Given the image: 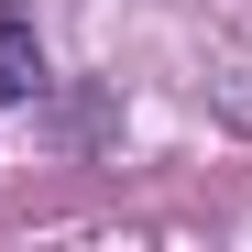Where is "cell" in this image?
I'll use <instances>...</instances> for the list:
<instances>
[{
    "mask_svg": "<svg viewBox=\"0 0 252 252\" xmlns=\"http://www.w3.org/2000/svg\"><path fill=\"white\" fill-rule=\"evenodd\" d=\"M33 77H44V44H33V22L0 0V99H33Z\"/></svg>",
    "mask_w": 252,
    "mask_h": 252,
    "instance_id": "6da1fadb",
    "label": "cell"
}]
</instances>
